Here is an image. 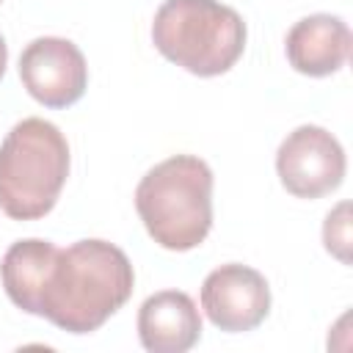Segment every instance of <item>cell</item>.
Listing matches in <instances>:
<instances>
[{
  "label": "cell",
  "mask_w": 353,
  "mask_h": 353,
  "mask_svg": "<svg viewBox=\"0 0 353 353\" xmlns=\"http://www.w3.org/2000/svg\"><path fill=\"white\" fill-rule=\"evenodd\" d=\"M201 309L207 320L226 331H254L270 312L268 279L240 262H226L207 273L201 284Z\"/></svg>",
  "instance_id": "52a82bcc"
},
{
  "label": "cell",
  "mask_w": 353,
  "mask_h": 353,
  "mask_svg": "<svg viewBox=\"0 0 353 353\" xmlns=\"http://www.w3.org/2000/svg\"><path fill=\"white\" fill-rule=\"evenodd\" d=\"M132 287L135 270L119 245L77 240L69 248H58L39 317L69 334H91L130 301Z\"/></svg>",
  "instance_id": "6da1fadb"
},
{
  "label": "cell",
  "mask_w": 353,
  "mask_h": 353,
  "mask_svg": "<svg viewBox=\"0 0 353 353\" xmlns=\"http://www.w3.org/2000/svg\"><path fill=\"white\" fill-rule=\"evenodd\" d=\"M0 3H3V0H0Z\"/></svg>",
  "instance_id": "4fadbf2b"
},
{
  "label": "cell",
  "mask_w": 353,
  "mask_h": 353,
  "mask_svg": "<svg viewBox=\"0 0 353 353\" xmlns=\"http://www.w3.org/2000/svg\"><path fill=\"white\" fill-rule=\"evenodd\" d=\"M138 339L149 353H185L201 339V314L182 290H160L138 309Z\"/></svg>",
  "instance_id": "9c48e42d"
},
{
  "label": "cell",
  "mask_w": 353,
  "mask_h": 353,
  "mask_svg": "<svg viewBox=\"0 0 353 353\" xmlns=\"http://www.w3.org/2000/svg\"><path fill=\"white\" fill-rule=\"evenodd\" d=\"M58 245L41 237L17 240L0 259V279L3 290L11 298L14 306H19L28 314L39 317V303L44 284L50 279V270L55 265Z\"/></svg>",
  "instance_id": "30bf717a"
},
{
  "label": "cell",
  "mask_w": 353,
  "mask_h": 353,
  "mask_svg": "<svg viewBox=\"0 0 353 353\" xmlns=\"http://www.w3.org/2000/svg\"><path fill=\"white\" fill-rule=\"evenodd\" d=\"M350 47V28L336 14H309L298 19L284 41L290 66L306 77L336 74L347 63Z\"/></svg>",
  "instance_id": "ba28073f"
},
{
  "label": "cell",
  "mask_w": 353,
  "mask_h": 353,
  "mask_svg": "<svg viewBox=\"0 0 353 353\" xmlns=\"http://www.w3.org/2000/svg\"><path fill=\"white\" fill-rule=\"evenodd\" d=\"M19 80L44 108H69L88 88L83 50L61 36H39L19 55Z\"/></svg>",
  "instance_id": "8992f818"
},
{
  "label": "cell",
  "mask_w": 353,
  "mask_h": 353,
  "mask_svg": "<svg viewBox=\"0 0 353 353\" xmlns=\"http://www.w3.org/2000/svg\"><path fill=\"white\" fill-rule=\"evenodd\" d=\"M69 176L63 132L39 116L17 121L0 143V210L14 221H39L58 204Z\"/></svg>",
  "instance_id": "3957f363"
},
{
  "label": "cell",
  "mask_w": 353,
  "mask_h": 353,
  "mask_svg": "<svg viewBox=\"0 0 353 353\" xmlns=\"http://www.w3.org/2000/svg\"><path fill=\"white\" fill-rule=\"evenodd\" d=\"M6 66H8V44H6V39L0 36V80H3V74H6Z\"/></svg>",
  "instance_id": "7c38bea8"
},
{
  "label": "cell",
  "mask_w": 353,
  "mask_h": 353,
  "mask_svg": "<svg viewBox=\"0 0 353 353\" xmlns=\"http://www.w3.org/2000/svg\"><path fill=\"white\" fill-rule=\"evenodd\" d=\"M243 17L221 0H163L154 11L157 52L196 77L226 74L245 50Z\"/></svg>",
  "instance_id": "277c9868"
},
{
  "label": "cell",
  "mask_w": 353,
  "mask_h": 353,
  "mask_svg": "<svg viewBox=\"0 0 353 353\" xmlns=\"http://www.w3.org/2000/svg\"><path fill=\"white\" fill-rule=\"evenodd\" d=\"M135 210L149 237L168 251L201 245L212 229V168L196 154H174L135 188Z\"/></svg>",
  "instance_id": "7a4b0ae2"
},
{
  "label": "cell",
  "mask_w": 353,
  "mask_h": 353,
  "mask_svg": "<svg viewBox=\"0 0 353 353\" xmlns=\"http://www.w3.org/2000/svg\"><path fill=\"white\" fill-rule=\"evenodd\" d=\"M347 171L342 143L317 124L295 127L276 152V174L295 199H320L334 193Z\"/></svg>",
  "instance_id": "5b68a950"
},
{
  "label": "cell",
  "mask_w": 353,
  "mask_h": 353,
  "mask_svg": "<svg viewBox=\"0 0 353 353\" xmlns=\"http://www.w3.org/2000/svg\"><path fill=\"white\" fill-rule=\"evenodd\" d=\"M323 243L331 256H336L342 265H350V204L339 201L323 223Z\"/></svg>",
  "instance_id": "8fae6325"
}]
</instances>
